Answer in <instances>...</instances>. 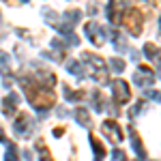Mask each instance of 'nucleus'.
<instances>
[{
  "instance_id": "obj_1",
  "label": "nucleus",
  "mask_w": 161,
  "mask_h": 161,
  "mask_svg": "<svg viewBox=\"0 0 161 161\" xmlns=\"http://www.w3.org/2000/svg\"><path fill=\"white\" fill-rule=\"evenodd\" d=\"M127 17V15H125ZM142 22H144V17L140 15V11H131L129 13V17L125 19V24L129 28V32L131 35H140V30H142Z\"/></svg>"
},
{
  "instance_id": "obj_8",
  "label": "nucleus",
  "mask_w": 161,
  "mask_h": 161,
  "mask_svg": "<svg viewBox=\"0 0 161 161\" xmlns=\"http://www.w3.org/2000/svg\"><path fill=\"white\" fill-rule=\"evenodd\" d=\"M110 64L114 67V71H123V67H125V62H123V60H118V58H112Z\"/></svg>"
},
{
  "instance_id": "obj_4",
  "label": "nucleus",
  "mask_w": 161,
  "mask_h": 161,
  "mask_svg": "<svg viewBox=\"0 0 161 161\" xmlns=\"http://www.w3.org/2000/svg\"><path fill=\"white\" fill-rule=\"evenodd\" d=\"M86 32H88V39L90 41H95V45H101L105 39L101 37V30H99V26L97 24H88L86 26Z\"/></svg>"
},
{
  "instance_id": "obj_2",
  "label": "nucleus",
  "mask_w": 161,
  "mask_h": 161,
  "mask_svg": "<svg viewBox=\"0 0 161 161\" xmlns=\"http://www.w3.org/2000/svg\"><path fill=\"white\" fill-rule=\"evenodd\" d=\"M112 90H114V101H116L118 105L127 103V99H129V88H127L125 82H120V80H118V82H114Z\"/></svg>"
},
{
  "instance_id": "obj_10",
  "label": "nucleus",
  "mask_w": 161,
  "mask_h": 161,
  "mask_svg": "<svg viewBox=\"0 0 161 161\" xmlns=\"http://www.w3.org/2000/svg\"><path fill=\"white\" fill-rule=\"evenodd\" d=\"M2 137H4V133H2V129H0V140H2Z\"/></svg>"
},
{
  "instance_id": "obj_6",
  "label": "nucleus",
  "mask_w": 161,
  "mask_h": 161,
  "mask_svg": "<svg viewBox=\"0 0 161 161\" xmlns=\"http://www.w3.org/2000/svg\"><path fill=\"white\" fill-rule=\"evenodd\" d=\"M28 127H30V118H28V116H22V118L15 123V131H17V133H26Z\"/></svg>"
},
{
  "instance_id": "obj_9",
  "label": "nucleus",
  "mask_w": 161,
  "mask_h": 161,
  "mask_svg": "<svg viewBox=\"0 0 161 161\" xmlns=\"http://www.w3.org/2000/svg\"><path fill=\"white\" fill-rule=\"evenodd\" d=\"M75 114H77V118H80V123H82V125L88 123V112L86 110H77Z\"/></svg>"
},
{
  "instance_id": "obj_7",
  "label": "nucleus",
  "mask_w": 161,
  "mask_h": 161,
  "mask_svg": "<svg viewBox=\"0 0 161 161\" xmlns=\"http://www.w3.org/2000/svg\"><path fill=\"white\" fill-rule=\"evenodd\" d=\"M90 144H92V146H95V150H97V161L103 159V155H105V148L101 146V142H99V140H97L95 136H90Z\"/></svg>"
},
{
  "instance_id": "obj_3",
  "label": "nucleus",
  "mask_w": 161,
  "mask_h": 161,
  "mask_svg": "<svg viewBox=\"0 0 161 161\" xmlns=\"http://www.w3.org/2000/svg\"><path fill=\"white\" fill-rule=\"evenodd\" d=\"M125 7H127V0H112V2H110L108 13H110V17H112V22H114V24H118V22H120Z\"/></svg>"
},
{
  "instance_id": "obj_5",
  "label": "nucleus",
  "mask_w": 161,
  "mask_h": 161,
  "mask_svg": "<svg viewBox=\"0 0 161 161\" xmlns=\"http://www.w3.org/2000/svg\"><path fill=\"white\" fill-rule=\"evenodd\" d=\"M103 131H105L108 136L112 133L116 142H120V140H123V133L118 131V127H116V123H114V120H110V123H105V125H103Z\"/></svg>"
}]
</instances>
